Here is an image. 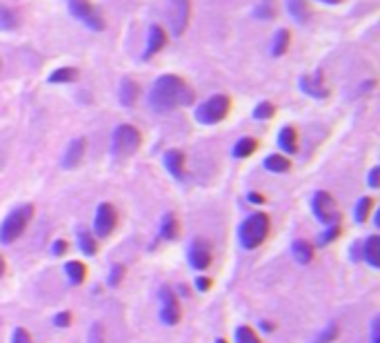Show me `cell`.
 Masks as SVG:
<instances>
[{
    "label": "cell",
    "mask_w": 380,
    "mask_h": 343,
    "mask_svg": "<svg viewBox=\"0 0 380 343\" xmlns=\"http://www.w3.org/2000/svg\"><path fill=\"white\" fill-rule=\"evenodd\" d=\"M89 343H102V326H100V323H96V326L91 328Z\"/></svg>",
    "instance_id": "37"
},
{
    "label": "cell",
    "mask_w": 380,
    "mask_h": 343,
    "mask_svg": "<svg viewBox=\"0 0 380 343\" xmlns=\"http://www.w3.org/2000/svg\"><path fill=\"white\" fill-rule=\"evenodd\" d=\"M65 272H67V279L74 285H80L85 281V276H87V268H85L80 261H69L65 265Z\"/></svg>",
    "instance_id": "23"
},
{
    "label": "cell",
    "mask_w": 380,
    "mask_h": 343,
    "mask_svg": "<svg viewBox=\"0 0 380 343\" xmlns=\"http://www.w3.org/2000/svg\"><path fill=\"white\" fill-rule=\"evenodd\" d=\"M363 256H365V261L372 265V268H380V239L376 234L369 236V239L365 241Z\"/></svg>",
    "instance_id": "17"
},
{
    "label": "cell",
    "mask_w": 380,
    "mask_h": 343,
    "mask_svg": "<svg viewBox=\"0 0 380 343\" xmlns=\"http://www.w3.org/2000/svg\"><path fill=\"white\" fill-rule=\"evenodd\" d=\"M160 232H163V236L167 241H174L178 239L180 234V225H178V218L174 214H167L163 216V225H160Z\"/></svg>",
    "instance_id": "25"
},
{
    "label": "cell",
    "mask_w": 380,
    "mask_h": 343,
    "mask_svg": "<svg viewBox=\"0 0 380 343\" xmlns=\"http://www.w3.org/2000/svg\"><path fill=\"white\" fill-rule=\"evenodd\" d=\"M273 16H276V3H273V0H262V3L256 7V18L267 21V18H273Z\"/></svg>",
    "instance_id": "31"
},
{
    "label": "cell",
    "mask_w": 380,
    "mask_h": 343,
    "mask_svg": "<svg viewBox=\"0 0 380 343\" xmlns=\"http://www.w3.org/2000/svg\"><path fill=\"white\" fill-rule=\"evenodd\" d=\"M52 252H54L56 256H58V254H65V252H67V243H65V241H56Z\"/></svg>",
    "instance_id": "42"
},
{
    "label": "cell",
    "mask_w": 380,
    "mask_h": 343,
    "mask_svg": "<svg viewBox=\"0 0 380 343\" xmlns=\"http://www.w3.org/2000/svg\"><path fill=\"white\" fill-rule=\"evenodd\" d=\"M165 45H167V32L160 25H154L149 30V43H147L145 54H142V59L147 61V59H151V56H156Z\"/></svg>",
    "instance_id": "13"
},
{
    "label": "cell",
    "mask_w": 380,
    "mask_h": 343,
    "mask_svg": "<svg viewBox=\"0 0 380 343\" xmlns=\"http://www.w3.org/2000/svg\"><path fill=\"white\" fill-rule=\"evenodd\" d=\"M32 216H34V207L32 205L16 207L14 212L3 221V225H0V243H5V245L14 243L18 236L27 230V225H30Z\"/></svg>",
    "instance_id": "3"
},
{
    "label": "cell",
    "mask_w": 380,
    "mask_h": 343,
    "mask_svg": "<svg viewBox=\"0 0 380 343\" xmlns=\"http://www.w3.org/2000/svg\"><path fill=\"white\" fill-rule=\"evenodd\" d=\"M372 207H374V198H369V196L360 198V201L356 203V212H354L356 221L358 223H365L367 218H369V212H372Z\"/></svg>",
    "instance_id": "29"
},
{
    "label": "cell",
    "mask_w": 380,
    "mask_h": 343,
    "mask_svg": "<svg viewBox=\"0 0 380 343\" xmlns=\"http://www.w3.org/2000/svg\"><path fill=\"white\" fill-rule=\"evenodd\" d=\"M320 3H327V5H338L340 0H320Z\"/></svg>",
    "instance_id": "45"
},
{
    "label": "cell",
    "mask_w": 380,
    "mask_h": 343,
    "mask_svg": "<svg viewBox=\"0 0 380 343\" xmlns=\"http://www.w3.org/2000/svg\"><path fill=\"white\" fill-rule=\"evenodd\" d=\"M230 110H232V98L225 96V94H216V96L207 98L203 105H198L196 121L203 123V125H216V123L227 118Z\"/></svg>",
    "instance_id": "4"
},
{
    "label": "cell",
    "mask_w": 380,
    "mask_h": 343,
    "mask_svg": "<svg viewBox=\"0 0 380 343\" xmlns=\"http://www.w3.org/2000/svg\"><path fill=\"white\" fill-rule=\"evenodd\" d=\"M3 274H5V259L0 256V276H3Z\"/></svg>",
    "instance_id": "44"
},
{
    "label": "cell",
    "mask_w": 380,
    "mask_h": 343,
    "mask_svg": "<svg viewBox=\"0 0 380 343\" xmlns=\"http://www.w3.org/2000/svg\"><path fill=\"white\" fill-rule=\"evenodd\" d=\"M340 234V223H334V225H327V230L322 232L320 236H318V245H327V243H331L336 239V236Z\"/></svg>",
    "instance_id": "33"
},
{
    "label": "cell",
    "mask_w": 380,
    "mask_h": 343,
    "mask_svg": "<svg viewBox=\"0 0 380 343\" xmlns=\"http://www.w3.org/2000/svg\"><path fill=\"white\" fill-rule=\"evenodd\" d=\"M85 138H76V141H71L69 143V147H67V152H65V156H63V167H67V169H71V167H76L80 163V158H82V154H85Z\"/></svg>",
    "instance_id": "14"
},
{
    "label": "cell",
    "mask_w": 380,
    "mask_h": 343,
    "mask_svg": "<svg viewBox=\"0 0 380 343\" xmlns=\"http://www.w3.org/2000/svg\"><path fill=\"white\" fill-rule=\"evenodd\" d=\"M189 261L196 270H205L212 265V250L209 245L201 239H194L192 245H189Z\"/></svg>",
    "instance_id": "12"
},
{
    "label": "cell",
    "mask_w": 380,
    "mask_h": 343,
    "mask_svg": "<svg viewBox=\"0 0 380 343\" xmlns=\"http://www.w3.org/2000/svg\"><path fill=\"white\" fill-rule=\"evenodd\" d=\"M336 337H338V326H336V323H331L329 328H325V330L320 332V337L313 341V343H331Z\"/></svg>",
    "instance_id": "34"
},
{
    "label": "cell",
    "mask_w": 380,
    "mask_h": 343,
    "mask_svg": "<svg viewBox=\"0 0 380 343\" xmlns=\"http://www.w3.org/2000/svg\"><path fill=\"white\" fill-rule=\"evenodd\" d=\"M278 143H280V147H282L284 154H296V152H298V134H296V129H293L291 125L282 127L280 136H278Z\"/></svg>",
    "instance_id": "18"
},
{
    "label": "cell",
    "mask_w": 380,
    "mask_h": 343,
    "mask_svg": "<svg viewBox=\"0 0 380 343\" xmlns=\"http://www.w3.org/2000/svg\"><path fill=\"white\" fill-rule=\"evenodd\" d=\"M291 254L300 265H307L313 259V247H311V243L298 239V241H293V245H291Z\"/></svg>",
    "instance_id": "20"
},
{
    "label": "cell",
    "mask_w": 380,
    "mask_h": 343,
    "mask_svg": "<svg viewBox=\"0 0 380 343\" xmlns=\"http://www.w3.org/2000/svg\"><path fill=\"white\" fill-rule=\"evenodd\" d=\"M300 90L313 98H327L329 96V85L325 81L322 72H313L311 76H302L300 79Z\"/></svg>",
    "instance_id": "11"
},
{
    "label": "cell",
    "mask_w": 380,
    "mask_h": 343,
    "mask_svg": "<svg viewBox=\"0 0 380 343\" xmlns=\"http://www.w3.org/2000/svg\"><path fill=\"white\" fill-rule=\"evenodd\" d=\"M216 343H227V341H225V339H218Z\"/></svg>",
    "instance_id": "46"
},
{
    "label": "cell",
    "mask_w": 380,
    "mask_h": 343,
    "mask_svg": "<svg viewBox=\"0 0 380 343\" xmlns=\"http://www.w3.org/2000/svg\"><path fill=\"white\" fill-rule=\"evenodd\" d=\"M265 167H267L269 172H276V174H284V172L291 169V160L282 154H269L267 158H265Z\"/></svg>",
    "instance_id": "21"
},
{
    "label": "cell",
    "mask_w": 380,
    "mask_h": 343,
    "mask_svg": "<svg viewBox=\"0 0 380 343\" xmlns=\"http://www.w3.org/2000/svg\"><path fill=\"white\" fill-rule=\"evenodd\" d=\"M165 167L172 172L176 178L183 176V169H185V154L180 149H169L165 154Z\"/></svg>",
    "instance_id": "19"
},
{
    "label": "cell",
    "mask_w": 380,
    "mask_h": 343,
    "mask_svg": "<svg viewBox=\"0 0 380 343\" xmlns=\"http://www.w3.org/2000/svg\"><path fill=\"white\" fill-rule=\"evenodd\" d=\"M273 114H276V107L269 103V101H262L256 105V110H254V118H258V121H269L273 118Z\"/></svg>",
    "instance_id": "30"
},
{
    "label": "cell",
    "mask_w": 380,
    "mask_h": 343,
    "mask_svg": "<svg viewBox=\"0 0 380 343\" xmlns=\"http://www.w3.org/2000/svg\"><path fill=\"white\" fill-rule=\"evenodd\" d=\"M54 323H56V326H63V328L69 326V323H71V314L69 312H60L58 317L54 319Z\"/></svg>",
    "instance_id": "38"
},
{
    "label": "cell",
    "mask_w": 380,
    "mask_h": 343,
    "mask_svg": "<svg viewBox=\"0 0 380 343\" xmlns=\"http://www.w3.org/2000/svg\"><path fill=\"white\" fill-rule=\"evenodd\" d=\"M269 216L265 212H256L252 216H247L241 230H238V241L245 250H256L258 245L265 243V239L269 236Z\"/></svg>",
    "instance_id": "2"
},
{
    "label": "cell",
    "mask_w": 380,
    "mask_h": 343,
    "mask_svg": "<svg viewBox=\"0 0 380 343\" xmlns=\"http://www.w3.org/2000/svg\"><path fill=\"white\" fill-rule=\"evenodd\" d=\"M189 18H192V3L189 0H172V32L174 36H183Z\"/></svg>",
    "instance_id": "10"
},
{
    "label": "cell",
    "mask_w": 380,
    "mask_h": 343,
    "mask_svg": "<svg viewBox=\"0 0 380 343\" xmlns=\"http://www.w3.org/2000/svg\"><path fill=\"white\" fill-rule=\"evenodd\" d=\"M160 319H163V323H167V326H176L180 321L178 299L172 292V288H167V285L160 288Z\"/></svg>",
    "instance_id": "8"
},
{
    "label": "cell",
    "mask_w": 380,
    "mask_h": 343,
    "mask_svg": "<svg viewBox=\"0 0 380 343\" xmlns=\"http://www.w3.org/2000/svg\"><path fill=\"white\" fill-rule=\"evenodd\" d=\"M122 276H125V268L122 265H113L109 272V285H118L122 281Z\"/></svg>",
    "instance_id": "35"
},
{
    "label": "cell",
    "mask_w": 380,
    "mask_h": 343,
    "mask_svg": "<svg viewBox=\"0 0 380 343\" xmlns=\"http://www.w3.org/2000/svg\"><path fill=\"white\" fill-rule=\"evenodd\" d=\"M78 245H80V250L87 254V256H93L98 252V243H96V239L89 234V232H85V230H80L78 232Z\"/></svg>",
    "instance_id": "28"
},
{
    "label": "cell",
    "mask_w": 380,
    "mask_h": 343,
    "mask_svg": "<svg viewBox=\"0 0 380 343\" xmlns=\"http://www.w3.org/2000/svg\"><path fill=\"white\" fill-rule=\"evenodd\" d=\"M196 101L194 90L176 74H165L154 83L149 94V105L156 112H172L176 107H185Z\"/></svg>",
    "instance_id": "1"
},
{
    "label": "cell",
    "mask_w": 380,
    "mask_h": 343,
    "mask_svg": "<svg viewBox=\"0 0 380 343\" xmlns=\"http://www.w3.org/2000/svg\"><path fill=\"white\" fill-rule=\"evenodd\" d=\"M76 79H78V70L76 67H60V70H56L52 72L49 76V83L52 85H67V83H74Z\"/></svg>",
    "instance_id": "24"
},
{
    "label": "cell",
    "mask_w": 380,
    "mask_h": 343,
    "mask_svg": "<svg viewBox=\"0 0 380 343\" xmlns=\"http://www.w3.org/2000/svg\"><path fill=\"white\" fill-rule=\"evenodd\" d=\"M138 94H140V87L136 81L125 79L120 83V103L125 105V107H134L138 101Z\"/></svg>",
    "instance_id": "16"
},
{
    "label": "cell",
    "mask_w": 380,
    "mask_h": 343,
    "mask_svg": "<svg viewBox=\"0 0 380 343\" xmlns=\"http://www.w3.org/2000/svg\"><path fill=\"white\" fill-rule=\"evenodd\" d=\"M14 343H34V341H32V335L25 328H18L14 332Z\"/></svg>",
    "instance_id": "36"
},
{
    "label": "cell",
    "mask_w": 380,
    "mask_h": 343,
    "mask_svg": "<svg viewBox=\"0 0 380 343\" xmlns=\"http://www.w3.org/2000/svg\"><path fill=\"white\" fill-rule=\"evenodd\" d=\"M116 227V209L111 203H100L96 209V218H93V230L98 236H109Z\"/></svg>",
    "instance_id": "9"
},
{
    "label": "cell",
    "mask_w": 380,
    "mask_h": 343,
    "mask_svg": "<svg viewBox=\"0 0 380 343\" xmlns=\"http://www.w3.org/2000/svg\"><path fill=\"white\" fill-rule=\"evenodd\" d=\"M21 27V16L16 9L0 3V32H14Z\"/></svg>",
    "instance_id": "15"
},
{
    "label": "cell",
    "mask_w": 380,
    "mask_h": 343,
    "mask_svg": "<svg viewBox=\"0 0 380 343\" xmlns=\"http://www.w3.org/2000/svg\"><path fill=\"white\" fill-rule=\"evenodd\" d=\"M311 209L322 225H334L340 223V212L334 201V196L327 192H316L311 198Z\"/></svg>",
    "instance_id": "6"
},
{
    "label": "cell",
    "mask_w": 380,
    "mask_h": 343,
    "mask_svg": "<svg viewBox=\"0 0 380 343\" xmlns=\"http://www.w3.org/2000/svg\"><path fill=\"white\" fill-rule=\"evenodd\" d=\"M256 149H258V141L247 136V138H241L238 143H236V147H234V156L247 158V156H252Z\"/></svg>",
    "instance_id": "27"
},
{
    "label": "cell",
    "mask_w": 380,
    "mask_h": 343,
    "mask_svg": "<svg viewBox=\"0 0 380 343\" xmlns=\"http://www.w3.org/2000/svg\"><path fill=\"white\" fill-rule=\"evenodd\" d=\"M380 185V169L378 167H374L372 172H369V187H378Z\"/></svg>",
    "instance_id": "39"
},
{
    "label": "cell",
    "mask_w": 380,
    "mask_h": 343,
    "mask_svg": "<svg viewBox=\"0 0 380 343\" xmlns=\"http://www.w3.org/2000/svg\"><path fill=\"white\" fill-rule=\"evenodd\" d=\"M289 45H291V34H289V30H280L276 34V38H273V43H271V54L273 56H282L284 52L289 50Z\"/></svg>",
    "instance_id": "26"
},
{
    "label": "cell",
    "mask_w": 380,
    "mask_h": 343,
    "mask_svg": "<svg viewBox=\"0 0 380 343\" xmlns=\"http://www.w3.org/2000/svg\"><path fill=\"white\" fill-rule=\"evenodd\" d=\"M236 343H260V339L252 328L241 326L238 330H236Z\"/></svg>",
    "instance_id": "32"
},
{
    "label": "cell",
    "mask_w": 380,
    "mask_h": 343,
    "mask_svg": "<svg viewBox=\"0 0 380 343\" xmlns=\"http://www.w3.org/2000/svg\"><path fill=\"white\" fill-rule=\"evenodd\" d=\"M372 343H380V319L372 321Z\"/></svg>",
    "instance_id": "40"
},
{
    "label": "cell",
    "mask_w": 380,
    "mask_h": 343,
    "mask_svg": "<svg viewBox=\"0 0 380 343\" xmlns=\"http://www.w3.org/2000/svg\"><path fill=\"white\" fill-rule=\"evenodd\" d=\"M140 143H142V136L134 125H120L116 127V132H113V136H111V152L118 158H125V156L136 154Z\"/></svg>",
    "instance_id": "5"
},
{
    "label": "cell",
    "mask_w": 380,
    "mask_h": 343,
    "mask_svg": "<svg viewBox=\"0 0 380 343\" xmlns=\"http://www.w3.org/2000/svg\"><path fill=\"white\" fill-rule=\"evenodd\" d=\"M287 9H289V16L296 23L309 21V7H307L305 0H287Z\"/></svg>",
    "instance_id": "22"
},
{
    "label": "cell",
    "mask_w": 380,
    "mask_h": 343,
    "mask_svg": "<svg viewBox=\"0 0 380 343\" xmlns=\"http://www.w3.org/2000/svg\"><path fill=\"white\" fill-rule=\"evenodd\" d=\"M69 7H71V14L82 21L85 25L89 27L93 32H102L104 30V21L102 16L89 5V0H69Z\"/></svg>",
    "instance_id": "7"
},
{
    "label": "cell",
    "mask_w": 380,
    "mask_h": 343,
    "mask_svg": "<svg viewBox=\"0 0 380 343\" xmlns=\"http://www.w3.org/2000/svg\"><path fill=\"white\" fill-rule=\"evenodd\" d=\"M247 198H249L252 203H262V201H265V198H262L260 194H249V196H247Z\"/></svg>",
    "instance_id": "43"
},
{
    "label": "cell",
    "mask_w": 380,
    "mask_h": 343,
    "mask_svg": "<svg viewBox=\"0 0 380 343\" xmlns=\"http://www.w3.org/2000/svg\"><path fill=\"white\" fill-rule=\"evenodd\" d=\"M196 288L201 290V292H205V290L212 288V281L205 279V276H201V279H196Z\"/></svg>",
    "instance_id": "41"
}]
</instances>
